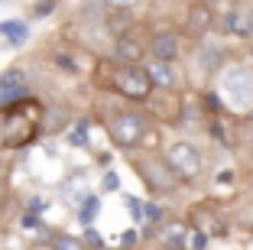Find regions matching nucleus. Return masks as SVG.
<instances>
[{"label":"nucleus","instance_id":"obj_1","mask_svg":"<svg viewBox=\"0 0 253 250\" xmlns=\"http://www.w3.org/2000/svg\"><path fill=\"white\" fill-rule=\"evenodd\" d=\"M166 166L172 169V176L179 179V182H195L201 176V169H205L198 147H192L185 140H175L166 147Z\"/></svg>","mask_w":253,"mask_h":250},{"label":"nucleus","instance_id":"obj_2","mask_svg":"<svg viewBox=\"0 0 253 250\" xmlns=\"http://www.w3.org/2000/svg\"><path fill=\"white\" fill-rule=\"evenodd\" d=\"M146 117L143 114H136V110H120V114H114L111 120H107V133H111V140L117 143V147L124 150H133L140 147L143 140H146Z\"/></svg>","mask_w":253,"mask_h":250},{"label":"nucleus","instance_id":"obj_3","mask_svg":"<svg viewBox=\"0 0 253 250\" xmlns=\"http://www.w3.org/2000/svg\"><path fill=\"white\" fill-rule=\"evenodd\" d=\"M36 133H39L36 114H26L23 107L7 110V117L0 120V140L7 147H26V143L36 140Z\"/></svg>","mask_w":253,"mask_h":250},{"label":"nucleus","instance_id":"obj_4","mask_svg":"<svg viewBox=\"0 0 253 250\" xmlns=\"http://www.w3.org/2000/svg\"><path fill=\"white\" fill-rule=\"evenodd\" d=\"M221 95H224V101L237 110L250 107L253 104V72L250 68H240V65L227 68L221 78Z\"/></svg>","mask_w":253,"mask_h":250},{"label":"nucleus","instance_id":"obj_5","mask_svg":"<svg viewBox=\"0 0 253 250\" xmlns=\"http://www.w3.org/2000/svg\"><path fill=\"white\" fill-rule=\"evenodd\" d=\"M114 88L120 95H126L130 101H146L149 91H153V81H149L146 68L140 65H117L114 68Z\"/></svg>","mask_w":253,"mask_h":250},{"label":"nucleus","instance_id":"obj_6","mask_svg":"<svg viewBox=\"0 0 253 250\" xmlns=\"http://www.w3.org/2000/svg\"><path fill=\"white\" fill-rule=\"evenodd\" d=\"M136 169H140L143 182H146L153 192H169V189H175V182H179V179L172 176V169L166 166V159L163 162L159 159H143V162H136Z\"/></svg>","mask_w":253,"mask_h":250},{"label":"nucleus","instance_id":"obj_7","mask_svg":"<svg viewBox=\"0 0 253 250\" xmlns=\"http://www.w3.org/2000/svg\"><path fill=\"white\" fill-rule=\"evenodd\" d=\"M221 26H224V33H227V36L253 39V10H247V7L227 10V13H224V20H221Z\"/></svg>","mask_w":253,"mask_h":250},{"label":"nucleus","instance_id":"obj_8","mask_svg":"<svg viewBox=\"0 0 253 250\" xmlns=\"http://www.w3.org/2000/svg\"><path fill=\"white\" fill-rule=\"evenodd\" d=\"M26 98V75L20 68H7L0 75V104H16Z\"/></svg>","mask_w":253,"mask_h":250},{"label":"nucleus","instance_id":"obj_9","mask_svg":"<svg viewBox=\"0 0 253 250\" xmlns=\"http://www.w3.org/2000/svg\"><path fill=\"white\" fill-rule=\"evenodd\" d=\"M149 52H153V59H159V62H172L179 55V33L159 30L156 36H153V43H149Z\"/></svg>","mask_w":253,"mask_h":250},{"label":"nucleus","instance_id":"obj_10","mask_svg":"<svg viewBox=\"0 0 253 250\" xmlns=\"http://www.w3.org/2000/svg\"><path fill=\"white\" fill-rule=\"evenodd\" d=\"M224 62H227V55H224V49H221L217 43H208V39H205V43L198 46V68H201L205 75L221 72Z\"/></svg>","mask_w":253,"mask_h":250},{"label":"nucleus","instance_id":"obj_11","mask_svg":"<svg viewBox=\"0 0 253 250\" xmlns=\"http://www.w3.org/2000/svg\"><path fill=\"white\" fill-rule=\"evenodd\" d=\"M156 241L163 244V247H169V250H182L185 241H188V228L179 224V221H166V224L156 228Z\"/></svg>","mask_w":253,"mask_h":250},{"label":"nucleus","instance_id":"obj_12","mask_svg":"<svg viewBox=\"0 0 253 250\" xmlns=\"http://www.w3.org/2000/svg\"><path fill=\"white\" fill-rule=\"evenodd\" d=\"M143 43H136L133 36H117V43H114V55H117V62L120 65H136V62L143 59Z\"/></svg>","mask_w":253,"mask_h":250},{"label":"nucleus","instance_id":"obj_13","mask_svg":"<svg viewBox=\"0 0 253 250\" xmlns=\"http://www.w3.org/2000/svg\"><path fill=\"white\" fill-rule=\"evenodd\" d=\"M146 75H149V81H153V88H163V91L175 88V75H172L169 62H159V59H153V62L146 65Z\"/></svg>","mask_w":253,"mask_h":250},{"label":"nucleus","instance_id":"obj_14","mask_svg":"<svg viewBox=\"0 0 253 250\" xmlns=\"http://www.w3.org/2000/svg\"><path fill=\"white\" fill-rule=\"evenodd\" d=\"M62 192H65V199L72 201L75 208H78V205H82V201L91 195V192H88V176H84V172H75V176H68V182L62 185Z\"/></svg>","mask_w":253,"mask_h":250},{"label":"nucleus","instance_id":"obj_15","mask_svg":"<svg viewBox=\"0 0 253 250\" xmlns=\"http://www.w3.org/2000/svg\"><path fill=\"white\" fill-rule=\"evenodd\" d=\"M0 36H7L10 46H26V39H30V26L23 20H7V23H0Z\"/></svg>","mask_w":253,"mask_h":250},{"label":"nucleus","instance_id":"obj_16","mask_svg":"<svg viewBox=\"0 0 253 250\" xmlns=\"http://www.w3.org/2000/svg\"><path fill=\"white\" fill-rule=\"evenodd\" d=\"M208 26H211V13L205 7H195L192 13H188V33H192V36H205Z\"/></svg>","mask_w":253,"mask_h":250},{"label":"nucleus","instance_id":"obj_17","mask_svg":"<svg viewBox=\"0 0 253 250\" xmlns=\"http://www.w3.org/2000/svg\"><path fill=\"white\" fill-rule=\"evenodd\" d=\"M97 208H101V199H97V195H88V199L78 205V218H82V224H91V221H94Z\"/></svg>","mask_w":253,"mask_h":250},{"label":"nucleus","instance_id":"obj_18","mask_svg":"<svg viewBox=\"0 0 253 250\" xmlns=\"http://www.w3.org/2000/svg\"><path fill=\"white\" fill-rule=\"evenodd\" d=\"M52 250H88V244H82L72 234H55L52 237Z\"/></svg>","mask_w":253,"mask_h":250},{"label":"nucleus","instance_id":"obj_19","mask_svg":"<svg viewBox=\"0 0 253 250\" xmlns=\"http://www.w3.org/2000/svg\"><path fill=\"white\" fill-rule=\"evenodd\" d=\"M68 143H72V147H78V150L88 147V124H84V120H78V124L68 130Z\"/></svg>","mask_w":253,"mask_h":250},{"label":"nucleus","instance_id":"obj_20","mask_svg":"<svg viewBox=\"0 0 253 250\" xmlns=\"http://www.w3.org/2000/svg\"><path fill=\"white\" fill-rule=\"evenodd\" d=\"M143 221H146V224H163V208L159 205H153V201H146V205H143Z\"/></svg>","mask_w":253,"mask_h":250},{"label":"nucleus","instance_id":"obj_21","mask_svg":"<svg viewBox=\"0 0 253 250\" xmlns=\"http://www.w3.org/2000/svg\"><path fill=\"white\" fill-rule=\"evenodd\" d=\"M104 3H107L111 10H130V7L136 3V0H104Z\"/></svg>","mask_w":253,"mask_h":250},{"label":"nucleus","instance_id":"obj_22","mask_svg":"<svg viewBox=\"0 0 253 250\" xmlns=\"http://www.w3.org/2000/svg\"><path fill=\"white\" fill-rule=\"evenodd\" d=\"M192 247L195 250H205V247H208V234H205V231H198V234L192 237Z\"/></svg>","mask_w":253,"mask_h":250},{"label":"nucleus","instance_id":"obj_23","mask_svg":"<svg viewBox=\"0 0 253 250\" xmlns=\"http://www.w3.org/2000/svg\"><path fill=\"white\" fill-rule=\"evenodd\" d=\"M136 244V231H124L120 234V247H133Z\"/></svg>","mask_w":253,"mask_h":250},{"label":"nucleus","instance_id":"obj_24","mask_svg":"<svg viewBox=\"0 0 253 250\" xmlns=\"http://www.w3.org/2000/svg\"><path fill=\"white\" fill-rule=\"evenodd\" d=\"M52 10H55L52 0H42V3H36V16H45V13H52Z\"/></svg>","mask_w":253,"mask_h":250},{"label":"nucleus","instance_id":"obj_25","mask_svg":"<svg viewBox=\"0 0 253 250\" xmlns=\"http://www.w3.org/2000/svg\"><path fill=\"white\" fill-rule=\"evenodd\" d=\"M20 224H23V228H36V224H39V218H36L33 211H26V214L20 218Z\"/></svg>","mask_w":253,"mask_h":250},{"label":"nucleus","instance_id":"obj_26","mask_svg":"<svg viewBox=\"0 0 253 250\" xmlns=\"http://www.w3.org/2000/svg\"><path fill=\"white\" fill-rule=\"evenodd\" d=\"M84 241H88V247H101V244H104L101 237L94 234V231H88V234H84Z\"/></svg>","mask_w":253,"mask_h":250},{"label":"nucleus","instance_id":"obj_27","mask_svg":"<svg viewBox=\"0 0 253 250\" xmlns=\"http://www.w3.org/2000/svg\"><path fill=\"white\" fill-rule=\"evenodd\" d=\"M117 185H120V182H117V176H114V172H107V176H104V189H111V192H114Z\"/></svg>","mask_w":253,"mask_h":250}]
</instances>
